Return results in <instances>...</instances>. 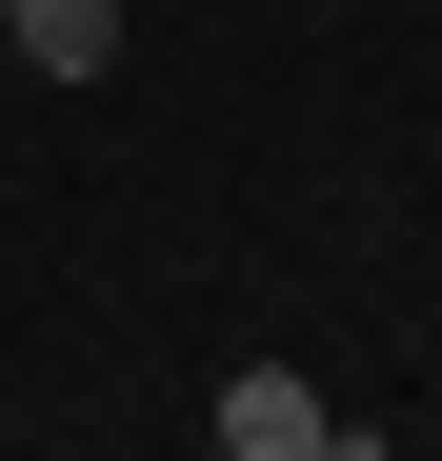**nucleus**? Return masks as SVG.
Masks as SVG:
<instances>
[{"instance_id":"5","label":"nucleus","mask_w":442,"mask_h":461,"mask_svg":"<svg viewBox=\"0 0 442 461\" xmlns=\"http://www.w3.org/2000/svg\"><path fill=\"white\" fill-rule=\"evenodd\" d=\"M422 60H442V41H422Z\"/></svg>"},{"instance_id":"3","label":"nucleus","mask_w":442,"mask_h":461,"mask_svg":"<svg viewBox=\"0 0 442 461\" xmlns=\"http://www.w3.org/2000/svg\"><path fill=\"white\" fill-rule=\"evenodd\" d=\"M0 21H21V0H0Z\"/></svg>"},{"instance_id":"2","label":"nucleus","mask_w":442,"mask_h":461,"mask_svg":"<svg viewBox=\"0 0 442 461\" xmlns=\"http://www.w3.org/2000/svg\"><path fill=\"white\" fill-rule=\"evenodd\" d=\"M0 41H21L41 81H101V60H121V0H21V21H0Z\"/></svg>"},{"instance_id":"4","label":"nucleus","mask_w":442,"mask_h":461,"mask_svg":"<svg viewBox=\"0 0 442 461\" xmlns=\"http://www.w3.org/2000/svg\"><path fill=\"white\" fill-rule=\"evenodd\" d=\"M422 21H442V0H422Z\"/></svg>"},{"instance_id":"1","label":"nucleus","mask_w":442,"mask_h":461,"mask_svg":"<svg viewBox=\"0 0 442 461\" xmlns=\"http://www.w3.org/2000/svg\"><path fill=\"white\" fill-rule=\"evenodd\" d=\"M221 461H382V421H342L302 361H221Z\"/></svg>"}]
</instances>
